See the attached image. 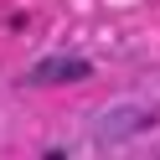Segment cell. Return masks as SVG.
<instances>
[{
    "label": "cell",
    "instance_id": "6da1fadb",
    "mask_svg": "<svg viewBox=\"0 0 160 160\" xmlns=\"http://www.w3.org/2000/svg\"><path fill=\"white\" fill-rule=\"evenodd\" d=\"M36 83H78V78H88V62L83 57H47V62H36Z\"/></svg>",
    "mask_w": 160,
    "mask_h": 160
}]
</instances>
